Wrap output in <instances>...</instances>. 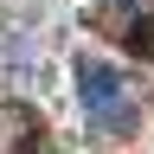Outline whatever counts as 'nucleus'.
Masks as SVG:
<instances>
[{
	"label": "nucleus",
	"mask_w": 154,
	"mask_h": 154,
	"mask_svg": "<svg viewBox=\"0 0 154 154\" xmlns=\"http://www.w3.org/2000/svg\"><path fill=\"white\" fill-rule=\"evenodd\" d=\"M77 109L103 135H135L141 128V103H135L128 77L116 64H103V58H84V64H77Z\"/></svg>",
	"instance_id": "obj_1"
},
{
	"label": "nucleus",
	"mask_w": 154,
	"mask_h": 154,
	"mask_svg": "<svg viewBox=\"0 0 154 154\" xmlns=\"http://www.w3.org/2000/svg\"><path fill=\"white\" fill-rule=\"evenodd\" d=\"M90 32H103L122 51L148 58L154 51V0H103V7H90Z\"/></svg>",
	"instance_id": "obj_2"
},
{
	"label": "nucleus",
	"mask_w": 154,
	"mask_h": 154,
	"mask_svg": "<svg viewBox=\"0 0 154 154\" xmlns=\"http://www.w3.org/2000/svg\"><path fill=\"white\" fill-rule=\"evenodd\" d=\"M38 148V116L26 103H0V154H32Z\"/></svg>",
	"instance_id": "obj_3"
}]
</instances>
